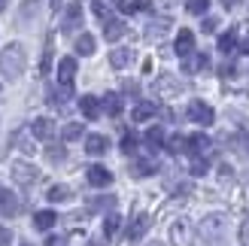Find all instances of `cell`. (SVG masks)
<instances>
[{"label": "cell", "mask_w": 249, "mask_h": 246, "mask_svg": "<svg viewBox=\"0 0 249 246\" xmlns=\"http://www.w3.org/2000/svg\"><path fill=\"white\" fill-rule=\"evenodd\" d=\"M24 64H28V55H24V46L21 43H9L0 55V73L6 79H18L24 73Z\"/></svg>", "instance_id": "6da1fadb"}, {"label": "cell", "mask_w": 249, "mask_h": 246, "mask_svg": "<svg viewBox=\"0 0 249 246\" xmlns=\"http://www.w3.org/2000/svg\"><path fill=\"white\" fill-rule=\"evenodd\" d=\"M185 116H189L192 122H197V125H213V119H216L213 106L204 104V101H192L189 109H185Z\"/></svg>", "instance_id": "7a4b0ae2"}, {"label": "cell", "mask_w": 249, "mask_h": 246, "mask_svg": "<svg viewBox=\"0 0 249 246\" xmlns=\"http://www.w3.org/2000/svg\"><path fill=\"white\" fill-rule=\"evenodd\" d=\"M170 243H173V246H192V243H195L192 225L185 222V219H177V222L170 225Z\"/></svg>", "instance_id": "3957f363"}, {"label": "cell", "mask_w": 249, "mask_h": 246, "mask_svg": "<svg viewBox=\"0 0 249 246\" xmlns=\"http://www.w3.org/2000/svg\"><path fill=\"white\" fill-rule=\"evenodd\" d=\"M12 179H16L18 186H34V182L40 179V170L34 164H28V161H16L12 164Z\"/></svg>", "instance_id": "277c9868"}, {"label": "cell", "mask_w": 249, "mask_h": 246, "mask_svg": "<svg viewBox=\"0 0 249 246\" xmlns=\"http://www.w3.org/2000/svg\"><path fill=\"white\" fill-rule=\"evenodd\" d=\"M73 79H76V58H61L58 61V82L64 88H73Z\"/></svg>", "instance_id": "5b68a950"}, {"label": "cell", "mask_w": 249, "mask_h": 246, "mask_svg": "<svg viewBox=\"0 0 249 246\" xmlns=\"http://www.w3.org/2000/svg\"><path fill=\"white\" fill-rule=\"evenodd\" d=\"M173 52H177L179 58H189L195 52V34L192 31H179L177 34V43H173Z\"/></svg>", "instance_id": "8992f818"}, {"label": "cell", "mask_w": 249, "mask_h": 246, "mask_svg": "<svg viewBox=\"0 0 249 246\" xmlns=\"http://www.w3.org/2000/svg\"><path fill=\"white\" fill-rule=\"evenodd\" d=\"M109 182H113V174H109L107 167H101V164H91V167H89V186L107 189Z\"/></svg>", "instance_id": "52a82bcc"}, {"label": "cell", "mask_w": 249, "mask_h": 246, "mask_svg": "<svg viewBox=\"0 0 249 246\" xmlns=\"http://www.w3.org/2000/svg\"><path fill=\"white\" fill-rule=\"evenodd\" d=\"M31 134H34L36 140H46L49 143V140L55 137V122L52 119H36L34 125H31Z\"/></svg>", "instance_id": "ba28073f"}, {"label": "cell", "mask_w": 249, "mask_h": 246, "mask_svg": "<svg viewBox=\"0 0 249 246\" xmlns=\"http://www.w3.org/2000/svg\"><path fill=\"white\" fill-rule=\"evenodd\" d=\"M225 216H207L204 222H201V234H207V237H219L222 231H225Z\"/></svg>", "instance_id": "9c48e42d"}, {"label": "cell", "mask_w": 249, "mask_h": 246, "mask_svg": "<svg viewBox=\"0 0 249 246\" xmlns=\"http://www.w3.org/2000/svg\"><path fill=\"white\" fill-rule=\"evenodd\" d=\"M0 213L3 216H18V201H16V194H12L9 189L0 186Z\"/></svg>", "instance_id": "30bf717a"}, {"label": "cell", "mask_w": 249, "mask_h": 246, "mask_svg": "<svg viewBox=\"0 0 249 246\" xmlns=\"http://www.w3.org/2000/svg\"><path fill=\"white\" fill-rule=\"evenodd\" d=\"M79 109H82V116H85V119H97L104 106H101V101H97V97L85 94V97H79Z\"/></svg>", "instance_id": "8fae6325"}, {"label": "cell", "mask_w": 249, "mask_h": 246, "mask_svg": "<svg viewBox=\"0 0 249 246\" xmlns=\"http://www.w3.org/2000/svg\"><path fill=\"white\" fill-rule=\"evenodd\" d=\"M107 146H109V140L104 137V134H89V137H85V152H89V155L107 152Z\"/></svg>", "instance_id": "7c38bea8"}, {"label": "cell", "mask_w": 249, "mask_h": 246, "mask_svg": "<svg viewBox=\"0 0 249 246\" xmlns=\"http://www.w3.org/2000/svg\"><path fill=\"white\" fill-rule=\"evenodd\" d=\"M207 149H210V137H207V134H189V146H185V152L204 155Z\"/></svg>", "instance_id": "4fadbf2b"}, {"label": "cell", "mask_w": 249, "mask_h": 246, "mask_svg": "<svg viewBox=\"0 0 249 246\" xmlns=\"http://www.w3.org/2000/svg\"><path fill=\"white\" fill-rule=\"evenodd\" d=\"M155 113H158V106H155L152 101H140V104L134 106V113H131V119H134V122H149V119H152Z\"/></svg>", "instance_id": "5bb4252c"}, {"label": "cell", "mask_w": 249, "mask_h": 246, "mask_svg": "<svg viewBox=\"0 0 249 246\" xmlns=\"http://www.w3.org/2000/svg\"><path fill=\"white\" fill-rule=\"evenodd\" d=\"M124 31H128V28H124V21H119V18H109V21H104V36H107L109 43H113V40H122V36H124Z\"/></svg>", "instance_id": "9a60e30c"}, {"label": "cell", "mask_w": 249, "mask_h": 246, "mask_svg": "<svg viewBox=\"0 0 249 246\" xmlns=\"http://www.w3.org/2000/svg\"><path fill=\"white\" fill-rule=\"evenodd\" d=\"M146 228H149V216H146V213L134 216V222L128 225V237H131V240H140V237L146 234Z\"/></svg>", "instance_id": "2e32d148"}, {"label": "cell", "mask_w": 249, "mask_h": 246, "mask_svg": "<svg viewBox=\"0 0 249 246\" xmlns=\"http://www.w3.org/2000/svg\"><path fill=\"white\" fill-rule=\"evenodd\" d=\"M204 67H207V55L204 52H192L189 58H185V64H182L185 73H201Z\"/></svg>", "instance_id": "e0dca14e"}, {"label": "cell", "mask_w": 249, "mask_h": 246, "mask_svg": "<svg viewBox=\"0 0 249 246\" xmlns=\"http://www.w3.org/2000/svg\"><path fill=\"white\" fill-rule=\"evenodd\" d=\"M79 24H82V6L73 3V6L67 9V16H64V31H76Z\"/></svg>", "instance_id": "ac0fdd59"}, {"label": "cell", "mask_w": 249, "mask_h": 246, "mask_svg": "<svg viewBox=\"0 0 249 246\" xmlns=\"http://www.w3.org/2000/svg\"><path fill=\"white\" fill-rule=\"evenodd\" d=\"M55 222H58V213H55V210H40V213L34 216V225L40 228V231H49Z\"/></svg>", "instance_id": "d6986e66"}, {"label": "cell", "mask_w": 249, "mask_h": 246, "mask_svg": "<svg viewBox=\"0 0 249 246\" xmlns=\"http://www.w3.org/2000/svg\"><path fill=\"white\" fill-rule=\"evenodd\" d=\"M131 49H113V52H109V64H113L116 70H122V67H128L131 64Z\"/></svg>", "instance_id": "ffe728a7"}, {"label": "cell", "mask_w": 249, "mask_h": 246, "mask_svg": "<svg viewBox=\"0 0 249 246\" xmlns=\"http://www.w3.org/2000/svg\"><path fill=\"white\" fill-rule=\"evenodd\" d=\"M182 88V85L173 79V76H158V82H155V91L158 94H177Z\"/></svg>", "instance_id": "44dd1931"}, {"label": "cell", "mask_w": 249, "mask_h": 246, "mask_svg": "<svg viewBox=\"0 0 249 246\" xmlns=\"http://www.w3.org/2000/svg\"><path fill=\"white\" fill-rule=\"evenodd\" d=\"M94 49H97V43H94L91 34H79L76 36V55H94Z\"/></svg>", "instance_id": "7402d4cb"}, {"label": "cell", "mask_w": 249, "mask_h": 246, "mask_svg": "<svg viewBox=\"0 0 249 246\" xmlns=\"http://www.w3.org/2000/svg\"><path fill=\"white\" fill-rule=\"evenodd\" d=\"M234 49H237V31H225L219 36V52L222 55H231Z\"/></svg>", "instance_id": "603a6c76"}, {"label": "cell", "mask_w": 249, "mask_h": 246, "mask_svg": "<svg viewBox=\"0 0 249 246\" xmlns=\"http://www.w3.org/2000/svg\"><path fill=\"white\" fill-rule=\"evenodd\" d=\"M164 146H167V152L179 155V152H185V146H189V137H182V134H170V137L164 140Z\"/></svg>", "instance_id": "cb8c5ba5"}, {"label": "cell", "mask_w": 249, "mask_h": 246, "mask_svg": "<svg viewBox=\"0 0 249 246\" xmlns=\"http://www.w3.org/2000/svg\"><path fill=\"white\" fill-rule=\"evenodd\" d=\"M101 106H104V113H109V116H119V113H122V97L109 91V94L104 97V101H101Z\"/></svg>", "instance_id": "d4e9b609"}, {"label": "cell", "mask_w": 249, "mask_h": 246, "mask_svg": "<svg viewBox=\"0 0 249 246\" xmlns=\"http://www.w3.org/2000/svg\"><path fill=\"white\" fill-rule=\"evenodd\" d=\"M164 131H161V128H149L146 131V146H149V149H161V146H164Z\"/></svg>", "instance_id": "484cf974"}, {"label": "cell", "mask_w": 249, "mask_h": 246, "mask_svg": "<svg viewBox=\"0 0 249 246\" xmlns=\"http://www.w3.org/2000/svg\"><path fill=\"white\" fill-rule=\"evenodd\" d=\"M155 170H158V164H155V161H149V158H143V161L131 164V174H134V176H149V174H155Z\"/></svg>", "instance_id": "4316f807"}, {"label": "cell", "mask_w": 249, "mask_h": 246, "mask_svg": "<svg viewBox=\"0 0 249 246\" xmlns=\"http://www.w3.org/2000/svg\"><path fill=\"white\" fill-rule=\"evenodd\" d=\"M170 28V21L167 18H161V21H152V24H149V31H146V36H149V40H158V36H164V31Z\"/></svg>", "instance_id": "83f0119b"}, {"label": "cell", "mask_w": 249, "mask_h": 246, "mask_svg": "<svg viewBox=\"0 0 249 246\" xmlns=\"http://www.w3.org/2000/svg\"><path fill=\"white\" fill-rule=\"evenodd\" d=\"M116 9L124 12V16H134L137 9H143V3H140V0H116Z\"/></svg>", "instance_id": "f1b7e54d"}, {"label": "cell", "mask_w": 249, "mask_h": 246, "mask_svg": "<svg viewBox=\"0 0 249 246\" xmlns=\"http://www.w3.org/2000/svg\"><path fill=\"white\" fill-rule=\"evenodd\" d=\"M119 225H122V219H119V213H109V216L104 219V234H107V237H113L116 231H119Z\"/></svg>", "instance_id": "f546056e"}, {"label": "cell", "mask_w": 249, "mask_h": 246, "mask_svg": "<svg viewBox=\"0 0 249 246\" xmlns=\"http://www.w3.org/2000/svg\"><path fill=\"white\" fill-rule=\"evenodd\" d=\"M46 158H49V161H64V158H67V152H64V146H55V143H49L46 146Z\"/></svg>", "instance_id": "4dcf8cb0"}, {"label": "cell", "mask_w": 249, "mask_h": 246, "mask_svg": "<svg viewBox=\"0 0 249 246\" xmlns=\"http://www.w3.org/2000/svg\"><path fill=\"white\" fill-rule=\"evenodd\" d=\"M185 9H189L192 16H204L210 9V0H185Z\"/></svg>", "instance_id": "1f68e13d"}, {"label": "cell", "mask_w": 249, "mask_h": 246, "mask_svg": "<svg viewBox=\"0 0 249 246\" xmlns=\"http://www.w3.org/2000/svg\"><path fill=\"white\" fill-rule=\"evenodd\" d=\"M61 134H64V140H79L82 137V125H79V122H67Z\"/></svg>", "instance_id": "d6a6232c"}, {"label": "cell", "mask_w": 249, "mask_h": 246, "mask_svg": "<svg viewBox=\"0 0 249 246\" xmlns=\"http://www.w3.org/2000/svg\"><path fill=\"white\" fill-rule=\"evenodd\" d=\"M207 170H210L207 158H204V155H195V158H192V176H204Z\"/></svg>", "instance_id": "836d02e7"}, {"label": "cell", "mask_w": 249, "mask_h": 246, "mask_svg": "<svg viewBox=\"0 0 249 246\" xmlns=\"http://www.w3.org/2000/svg\"><path fill=\"white\" fill-rule=\"evenodd\" d=\"M237 49L243 55H249V24H243V28L237 31Z\"/></svg>", "instance_id": "e575fe53"}, {"label": "cell", "mask_w": 249, "mask_h": 246, "mask_svg": "<svg viewBox=\"0 0 249 246\" xmlns=\"http://www.w3.org/2000/svg\"><path fill=\"white\" fill-rule=\"evenodd\" d=\"M52 36L46 40V52H43V64H40V73H49V67H52Z\"/></svg>", "instance_id": "d590c367"}, {"label": "cell", "mask_w": 249, "mask_h": 246, "mask_svg": "<svg viewBox=\"0 0 249 246\" xmlns=\"http://www.w3.org/2000/svg\"><path fill=\"white\" fill-rule=\"evenodd\" d=\"M67 198H70V189H64V186L49 189V201H67Z\"/></svg>", "instance_id": "8d00e7d4"}, {"label": "cell", "mask_w": 249, "mask_h": 246, "mask_svg": "<svg viewBox=\"0 0 249 246\" xmlns=\"http://www.w3.org/2000/svg\"><path fill=\"white\" fill-rule=\"evenodd\" d=\"M137 143H140V140H137L134 134H124V140H122V152H124V155H131V152L137 149Z\"/></svg>", "instance_id": "74e56055"}, {"label": "cell", "mask_w": 249, "mask_h": 246, "mask_svg": "<svg viewBox=\"0 0 249 246\" xmlns=\"http://www.w3.org/2000/svg\"><path fill=\"white\" fill-rule=\"evenodd\" d=\"M16 143L21 146V149H24V152H34V143L28 140V131H18V134H16Z\"/></svg>", "instance_id": "f35d334b"}, {"label": "cell", "mask_w": 249, "mask_h": 246, "mask_svg": "<svg viewBox=\"0 0 249 246\" xmlns=\"http://www.w3.org/2000/svg\"><path fill=\"white\" fill-rule=\"evenodd\" d=\"M94 16L101 18V21H109V12H107V6L101 3V0H94Z\"/></svg>", "instance_id": "ab89813d"}, {"label": "cell", "mask_w": 249, "mask_h": 246, "mask_svg": "<svg viewBox=\"0 0 249 246\" xmlns=\"http://www.w3.org/2000/svg\"><path fill=\"white\" fill-rule=\"evenodd\" d=\"M240 243L243 246L249 243V219H243V225H240Z\"/></svg>", "instance_id": "60d3db41"}, {"label": "cell", "mask_w": 249, "mask_h": 246, "mask_svg": "<svg viewBox=\"0 0 249 246\" xmlns=\"http://www.w3.org/2000/svg\"><path fill=\"white\" fill-rule=\"evenodd\" d=\"M36 6H40V0H28V3H24V9H21V16L28 18V16H31V12H34Z\"/></svg>", "instance_id": "b9f144b4"}, {"label": "cell", "mask_w": 249, "mask_h": 246, "mask_svg": "<svg viewBox=\"0 0 249 246\" xmlns=\"http://www.w3.org/2000/svg\"><path fill=\"white\" fill-rule=\"evenodd\" d=\"M219 28V18H213V16H210V18H204V31L210 34V31H216Z\"/></svg>", "instance_id": "7bdbcfd3"}, {"label": "cell", "mask_w": 249, "mask_h": 246, "mask_svg": "<svg viewBox=\"0 0 249 246\" xmlns=\"http://www.w3.org/2000/svg\"><path fill=\"white\" fill-rule=\"evenodd\" d=\"M219 73L228 79V76H234V73H237V67H234V64H222V70H219Z\"/></svg>", "instance_id": "ee69618b"}, {"label": "cell", "mask_w": 249, "mask_h": 246, "mask_svg": "<svg viewBox=\"0 0 249 246\" xmlns=\"http://www.w3.org/2000/svg\"><path fill=\"white\" fill-rule=\"evenodd\" d=\"M46 246H67V237H49Z\"/></svg>", "instance_id": "f6af8a7d"}, {"label": "cell", "mask_w": 249, "mask_h": 246, "mask_svg": "<svg viewBox=\"0 0 249 246\" xmlns=\"http://www.w3.org/2000/svg\"><path fill=\"white\" fill-rule=\"evenodd\" d=\"M89 207H113V198H101V201H89Z\"/></svg>", "instance_id": "bcb514c9"}, {"label": "cell", "mask_w": 249, "mask_h": 246, "mask_svg": "<svg viewBox=\"0 0 249 246\" xmlns=\"http://www.w3.org/2000/svg\"><path fill=\"white\" fill-rule=\"evenodd\" d=\"M0 246H9V231L0 225Z\"/></svg>", "instance_id": "7dc6e473"}, {"label": "cell", "mask_w": 249, "mask_h": 246, "mask_svg": "<svg viewBox=\"0 0 249 246\" xmlns=\"http://www.w3.org/2000/svg\"><path fill=\"white\" fill-rule=\"evenodd\" d=\"M240 3V0H222V6H225V9H231V6H237Z\"/></svg>", "instance_id": "c3c4849f"}, {"label": "cell", "mask_w": 249, "mask_h": 246, "mask_svg": "<svg viewBox=\"0 0 249 246\" xmlns=\"http://www.w3.org/2000/svg\"><path fill=\"white\" fill-rule=\"evenodd\" d=\"M49 3H52V9L58 12V9H61V3H64V0H49Z\"/></svg>", "instance_id": "681fc988"}, {"label": "cell", "mask_w": 249, "mask_h": 246, "mask_svg": "<svg viewBox=\"0 0 249 246\" xmlns=\"http://www.w3.org/2000/svg\"><path fill=\"white\" fill-rule=\"evenodd\" d=\"M6 9V0H0V12H3Z\"/></svg>", "instance_id": "f907efd6"}]
</instances>
